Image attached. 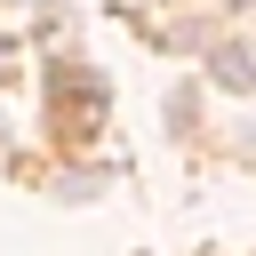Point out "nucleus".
<instances>
[{
  "mask_svg": "<svg viewBox=\"0 0 256 256\" xmlns=\"http://www.w3.org/2000/svg\"><path fill=\"white\" fill-rule=\"evenodd\" d=\"M8 56H16V48H8V40H0V72H8Z\"/></svg>",
  "mask_w": 256,
  "mask_h": 256,
  "instance_id": "obj_2",
  "label": "nucleus"
},
{
  "mask_svg": "<svg viewBox=\"0 0 256 256\" xmlns=\"http://www.w3.org/2000/svg\"><path fill=\"white\" fill-rule=\"evenodd\" d=\"M216 80H224V88H248L256 72H248V56H240V48H224V56H216Z\"/></svg>",
  "mask_w": 256,
  "mask_h": 256,
  "instance_id": "obj_1",
  "label": "nucleus"
}]
</instances>
